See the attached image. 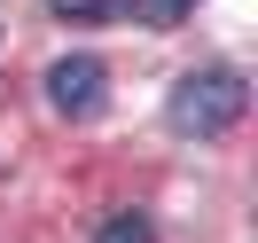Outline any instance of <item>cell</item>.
Returning <instances> with one entry per match:
<instances>
[{"mask_svg": "<svg viewBox=\"0 0 258 243\" xmlns=\"http://www.w3.org/2000/svg\"><path fill=\"white\" fill-rule=\"evenodd\" d=\"M94 243H157V227L141 220V212H110V220H102V235Z\"/></svg>", "mask_w": 258, "mask_h": 243, "instance_id": "4", "label": "cell"}, {"mask_svg": "<svg viewBox=\"0 0 258 243\" xmlns=\"http://www.w3.org/2000/svg\"><path fill=\"white\" fill-rule=\"evenodd\" d=\"M125 16L149 24V32H172V24L188 16V0H125Z\"/></svg>", "mask_w": 258, "mask_h": 243, "instance_id": "3", "label": "cell"}, {"mask_svg": "<svg viewBox=\"0 0 258 243\" xmlns=\"http://www.w3.org/2000/svg\"><path fill=\"white\" fill-rule=\"evenodd\" d=\"M250 110V86H242L235 63H211V71H188V79L172 86V102H164V118H172V133H196V141H211V133H227L235 118Z\"/></svg>", "mask_w": 258, "mask_h": 243, "instance_id": "1", "label": "cell"}, {"mask_svg": "<svg viewBox=\"0 0 258 243\" xmlns=\"http://www.w3.org/2000/svg\"><path fill=\"white\" fill-rule=\"evenodd\" d=\"M102 94H110V71H102V55H63V63L47 71V102L63 118H94Z\"/></svg>", "mask_w": 258, "mask_h": 243, "instance_id": "2", "label": "cell"}, {"mask_svg": "<svg viewBox=\"0 0 258 243\" xmlns=\"http://www.w3.org/2000/svg\"><path fill=\"white\" fill-rule=\"evenodd\" d=\"M55 16H63V24H94V16H102V0H55Z\"/></svg>", "mask_w": 258, "mask_h": 243, "instance_id": "5", "label": "cell"}]
</instances>
